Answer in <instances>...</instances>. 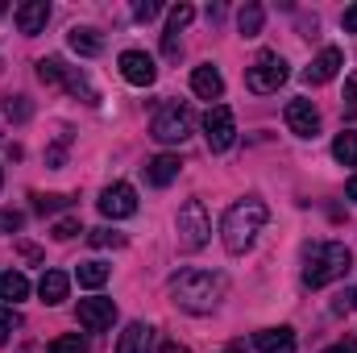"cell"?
<instances>
[{
    "label": "cell",
    "mask_w": 357,
    "mask_h": 353,
    "mask_svg": "<svg viewBox=\"0 0 357 353\" xmlns=\"http://www.w3.org/2000/svg\"><path fill=\"white\" fill-rule=\"evenodd\" d=\"M225 291H229V278L220 270H178L171 278V299L183 312H195V316L212 312L225 299Z\"/></svg>",
    "instance_id": "cell-1"
},
{
    "label": "cell",
    "mask_w": 357,
    "mask_h": 353,
    "mask_svg": "<svg viewBox=\"0 0 357 353\" xmlns=\"http://www.w3.org/2000/svg\"><path fill=\"white\" fill-rule=\"evenodd\" d=\"M270 220V208L258 200V195H245L237 200L225 216H220V241L229 254H245L254 246V237L262 233V225Z\"/></svg>",
    "instance_id": "cell-2"
},
{
    "label": "cell",
    "mask_w": 357,
    "mask_h": 353,
    "mask_svg": "<svg viewBox=\"0 0 357 353\" xmlns=\"http://www.w3.org/2000/svg\"><path fill=\"white\" fill-rule=\"evenodd\" d=\"M349 270H354V250L341 241H312L303 250V287H312V291L345 278Z\"/></svg>",
    "instance_id": "cell-3"
},
{
    "label": "cell",
    "mask_w": 357,
    "mask_h": 353,
    "mask_svg": "<svg viewBox=\"0 0 357 353\" xmlns=\"http://www.w3.org/2000/svg\"><path fill=\"white\" fill-rule=\"evenodd\" d=\"M191 125H195L191 108H187L183 100H171V104H162V108L154 112V121H150V137L162 142V146H178V142L191 137Z\"/></svg>",
    "instance_id": "cell-4"
},
{
    "label": "cell",
    "mask_w": 357,
    "mask_h": 353,
    "mask_svg": "<svg viewBox=\"0 0 357 353\" xmlns=\"http://www.w3.org/2000/svg\"><path fill=\"white\" fill-rule=\"evenodd\" d=\"M208 241H212V216H208L204 200H187V204L178 208V246H183L187 254H195V250H204Z\"/></svg>",
    "instance_id": "cell-5"
},
{
    "label": "cell",
    "mask_w": 357,
    "mask_h": 353,
    "mask_svg": "<svg viewBox=\"0 0 357 353\" xmlns=\"http://www.w3.org/2000/svg\"><path fill=\"white\" fill-rule=\"evenodd\" d=\"M287 63H282V54L278 50H262L250 67H245V88L254 91V96H270V91H278L287 84Z\"/></svg>",
    "instance_id": "cell-6"
},
{
    "label": "cell",
    "mask_w": 357,
    "mask_h": 353,
    "mask_svg": "<svg viewBox=\"0 0 357 353\" xmlns=\"http://www.w3.org/2000/svg\"><path fill=\"white\" fill-rule=\"evenodd\" d=\"M204 137H208V150H212V154H225V150L237 142V121H233V108L212 104V108L204 112Z\"/></svg>",
    "instance_id": "cell-7"
},
{
    "label": "cell",
    "mask_w": 357,
    "mask_h": 353,
    "mask_svg": "<svg viewBox=\"0 0 357 353\" xmlns=\"http://www.w3.org/2000/svg\"><path fill=\"white\" fill-rule=\"evenodd\" d=\"M75 320H79V329H84V333H108V329L116 324V303H112V299H104V295L79 299Z\"/></svg>",
    "instance_id": "cell-8"
},
{
    "label": "cell",
    "mask_w": 357,
    "mask_h": 353,
    "mask_svg": "<svg viewBox=\"0 0 357 353\" xmlns=\"http://www.w3.org/2000/svg\"><path fill=\"white\" fill-rule=\"evenodd\" d=\"M100 212L108 216V220H125V216H133L137 212V191L129 187V183H112V187H104L100 191Z\"/></svg>",
    "instance_id": "cell-9"
},
{
    "label": "cell",
    "mask_w": 357,
    "mask_h": 353,
    "mask_svg": "<svg viewBox=\"0 0 357 353\" xmlns=\"http://www.w3.org/2000/svg\"><path fill=\"white\" fill-rule=\"evenodd\" d=\"M116 67H121V75H125L133 88H150V84L158 80V67H154V59H150L146 50H125V54L116 59Z\"/></svg>",
    "instance_id": "cell-10"
},
{
    "label": "cell",
    "mask_w": 357,
    "mask_h": 353,
    "mask_svg": "<svg viewBox=\"0 0 357 353\" xmlns=\"http://www.w3.org/2000/svg\"><path fill=\"white\" fill-rule=\"evenodd\" d=\"M341 63H345V54L337 50V46H324L307 67H303V84L307 88H320V84H328V80H337V71H341Z\"/></svg>",
    "instance_id": "cell-11"
},
{
    "label": "cell",
    "mask_w": 357,
    "mask_h": 353,
    "mask_svg": "<svg viewBox=\"0 0 357 353\" xmlns=\"http://www.w3.org/2000/svg\"><path fill=\"white\" fill-rule=\"evenodd\" d=\"M282 121H287V129L295 137H316L320 133V112H316L312 100H291L287 112H282Z\"/></svg>",
    "instance_id": "cell-12"
},
{
    "label": "cell",
    "mask_w": 357,
    "mask_h": 353,
    "mask_svg": "<svg viewBox=\"0 0 357 353\" xmlns=\"http://www.w3.org/2000/svg\"><path fill=\"white\" fill-rule=\"evenodd\" d=\"M13 21H17V29H21L25 38H33V33L46 29V21H50V4H46V0H25V4H17Z\"/></svg>",
    "instance_id": "cell-13"
},
{
    "label": "cell",
    "mask_w": 357,
    "mask_h": 353,
    "mask_svg": "<svg viewBox=\"0 0 357 353\" xmlns=\"http://www.w3.org/2000/svg\"><path fill=\"white\" fill-rule=\"evenodd\" d=\"M191 91H195L199 100H220V96H225V75H220L212 63H204V67L191 71Z\"/></svg>",
    "instance_id": "cell-14"
},
{
    "label": "cell",
    "mask_w": 357,
    "mask_h": 353,
    "mask_svg": "<svg viewBox=\"0 0 357 353\" xmlns=\"http://www.w3.org/2000/svg\"><path fill=\"white\" fill-rule=\"evenodd\" d=\"M116 353H154V329L142 324V320L125 324V333L116 341Z\"/></svg>",
    "instance_id": "cell-15"
},
{
    "label": "cell",
    "mask_w": 357,
    "mask_h": 353,
    "mask_svg": "<svg viewBox=\"0 0 357 353\" xmlns=\"http://www.w3.org/2000/svg\"><path fill=\"white\" fill-rule=\"evenodd\" d=\"M38 295H42V303H50V308H59L67 295H71V278L63 274V270H46L42 278H38Z\"/></svg>",
    "instance_id": "cell-16"
},
{
    "label": "cell",
    "mask_w": 357,
    "mask_h": 353,
    "mask_svg": "<svg viewBox=\"0 0 357 353\" xmlns=\"http://www.w3.org/2000/svg\"><path fill=\"white\" fill-rule=\"evenodd\" d=\"M254 345L262 353H295L299 350V341H295V329H262L258 337H254Z\"/></svg>",
    "instance_id": "cell-17"
},
{
    "label": "cell",
    "mask_w": 357,
    "mask_h": 353,
    "mask_svg": "<svg viewBox=\"0 0 357 353\" xmlns=\"http://www.w3.org/2000/svg\"><path fill=\"white\" fill-rule=\"evenodd\" d=\"M183 171V163H178V154H158V158H150L146 163V179L154 183V187H171Z\"/></svg>",
    "instance_id": "cell-18"
},
{
    "label": "cell",
    "mask_w": 357,
    "mask_h": 353,
    "mask_svg": "<svg viewBox=\"0 0 357 353\" xmlns=\"http://www.w3.org/2000/svg\"><path fill=\"white\" fill-rule=\"evenodd\" d=\"M67 42H71V50L84 54V59L104 54V38H100V29H91V25H75V29L67 33Z\"/></svg>",
    "instance_id": "cell-19"
},
{
    "label": "cell",
    "mask_w": 357,
    "mask_h": 353,
    "mask_svg": "<svg viewBox=\"0 0 357 353\" xmlns=\"http://www.w3.org/2000/svg\"><path fill=\"white\" fill-rule=\"evenodd\" d=\"M262 21H266V8H262L258 0L241 4V13H237V29H241V38H258V33H262Z\"/></svg>",
    "instance_id": "cell-20"
},
{
    "label": "cell",
    "mask_w": 357,
    "mask_h": 353,
    "mask_svg": "<svg viewBox=\"0 0 357 353\" xmlns=\"http://www.w3.org/2000/svg\"><path fill=\"white\" fill-rule=\"evenodd\" d=\"M25 295H29V278L21 270H4L0 274V299L4 303H21Z\"/></svg>",
    "instance_id": "cell-21"
},
{
    "label": "cell",
    "mask_w": 357,
    "mask_h": 353,
    "mask_svg": "<svg viewBox=\"0 0 357 353\" xmlns=\"http://www.w3.org/2000/svg\"><path fill=\"white\" fill-rule=\"evenodd\" d=\"M63 88L71 91V96H79L84 104H100V91L91 88V80L79 71V67H67V75H63Z\"/></svg>",
    "instance_id": "cell-22"
},
{
    "label": "cell",
    "mask_w": 357,
    "mask_h": 353,
    "mask_svg": "<svg viewBox=\"0 0 357 353\" xmlns=\"http://www.w3.org/2000/svg\"><path fill=\"white\" fill-rule=\"evenodd\" d=\"M108 274H112V266H104V262H79V270H75L79 287H88V291H100L108 283Z\"/></svg>",
    "instance_id": "cell-23"
},
{
    "label": "cell",
    "mask_w": 357,
    "mask_h": 353,
    "mask_svg": "<svg viewBox=\"0 0 357 353\" xmlns=\"http://www.w3.org/2000/svg\"><path fill=\"white\" fill-rule=\"evenodd\" d=\"M333 158H337L341 167H357V129L337 133V142H333Z\"/></svg>",
    "instance_id": "cell-24"
},
{
    "label": "cell",
    "mask_w": 357,
    "mask_h": 353,
    "mask_svg": "<svg viewBox=\"0 0 357 353\" xmlns=\"http://www.w3.org/2000/svg\"><path fill=\"white\" fill-rule=\"evenodd\" d=\"M63 75H67V63L63 59H38V80L46 84V88H63Z\"/></svg>",
    "instance_id": "cell-25"
},
{
    "label": "cell",
    "mask_w": 357,
    "mask_h": 353,
    "mask_svg": "<svg viewBox=\"0 0 357 353\" xmlns=\"http://www.w3.org/2000/svg\"><path fill=\"white\" fill-rule=\"evenodd\" d=\"M33 212H59V208H71V195H59V191H33Z\"/></svg>",
    "instance_id": "cell-26"
},
{
    "label": "cell",
    "mask_w": 357,
    "mask_h": 353,
    "mask_svg": "<svg viewBox=\"0 0 357 353\" xmlns=\"http://www.w3.org/2000/svg\"><path fill=\"white\" fill-rule=\"evenodd\" d=\"M4 117H8L13 125H25V121L33 117V104H29L25 96H4Z\"/></svg>",
    "instance_id": "cell-27"
},
{
    "label": "cell",
    "mask_w": 357,
    "mask_h": 353,
    "mask_svg": "<svg viewBox=\"0 0 357 353\" xmlns=\"http://www.w3.org/2000/svg\"><path fill=\"white\" fill-rule=\"evenodd\" d=\"M88 241L96 246V250H121V246H125V233H112V229H91Z\"/></svg>",
    "instance_id": "cell-28"
},
{
    "label": "cell",
    "mask_w": 357,
    "mask_h": 353,
    "mask_svg": "<svg viewBox=\"0 0 357 353\" xmlns=\"http://www.w3.org/2000/svg\"><path fill=\"white\" fill-rule=\"evenodd\" d=\"M50 353H88V341L79 333H67V337H54L50 341Z\"/></svg>",
    "instance_id": "cell-29"
},
{
    "label": "cell",
    "mask_w": 357,
    "mask_h": 353,
    "mask_svg": "<svg viewBox=\"0 0 357 353\" xmlns=\"http://www.w3.org/2000/svg\"><path fill=\"white\" fill-rule=\"evenodd\" d=\"M50 233H54V241H71L75 233H84V225H79L75 216H63V220H54V229H50Z\"/></svg>",
    "instance_id": "cell-30"
},
{
    "label": "cell",
    "mask_w": 357,
    "mask_h": 353,
    "mask_svg": "<svg viewBox=\"0 0 357 353\" xmlns=\"http://www.w3.org/2000/svg\"><path fill=\"white\" fill-rule=\"evenodd\" d=\"M13 329H21V316H17L13 308H0V345H8Z\"/></svg>",
    "instance_id": "cell-31"
},
{
    "label": "cell",
    "mask_w": 357,
    "mask_h": 353,
    "mask_svg": "<svg viewBox=\"0 0 357 353\" xmlns=\"http://www.w3.org/2000/svg\"><path fill=\"white\" fill-rule=\"evenodd\" d=\"M191 21H195V8H191V4H175V8H171V25H167V29H187Z\"/></svg>",
    "instance_id": "cell-32"
},
{
    "label": "cell",
    "mask_w": 357,
    "mask_h": 353,
    "mask_svg": "<svg viewBox=\"0 0 357 353\" xmlns=\"http://www.w3.org/2000/svg\"><path fill=\"white\" fill-rule=\"evenodd\" d=\"M21 225H25V216L17 208H0V233H17Z\"/></svg>",
    "instance_id": "cell-33"
},
{
    "label": "cell",
    "mask_w": 357,
    "mask_h": 353,
    "mask_svg": "<svg viewBox=\"0 0 357 353\" xmlns=\"http://www.w3.org/2000/svg\"><path fill=\"white\" fill-rule=\"evenodd\" d=\"M162 54H167L171 63H175L178 54H183V42H178V29H167V33H162Z\"/></svg>",
    "instance_id": "cell-34"
},
{
    "label": "cell",
    "mask_w": 357,
    "mask_h": 353,
    "mask_svg": "<svg viewBox=\"0 0 357 353\" xmlns=\"http://www.w3.org/2000/svg\"><path fill=\"white\" fill-rule=\"evenodd\" d=\"M354 308H357V287H349V291H341V295H337L333 312H337V316H345V312H354Z\"/></svg>",
    "instance_id": "cell-35"
},
{
    "label": "cell",
    "mask_w": 357,
    "mask_h": 353,
    "mask_svg": "<svg viewBox=\"0 0 357 353\" xmlns=\"http://www.w3.org/2000/svg\"><path fill=\"white\" fill-rule=\"evenodd\" d=\"M158 13H162V4H158V0H142V4L133 8V17H137V21H154Z\"/></svg>",
    "instance_id": "cell-36"
},
{
    "label": "cell",
    "mask_w": 357,
    "mask_h": 353,
    "mask_svg": "<svg viewBox=\"0 0 357 353\" xmlns=\"http://www.w3.org/2000/svg\"><path fill=\"white\" fill-rule=\"evenodd\" d=\"M17 254H21L25 262H42V250H38V246H29V241H17Z\"/></svg>",
    "instance_id": "cell-37"
},
{
    "label": "cell",
    "mask_w": 357,
    "mask_h": 353,
    "mask_svg": "<svg viewBox=\"0 0 357 353\" xmlns=\"http://www.w3.org/2000/svg\"><path fill=\"white\" fill-rule=\"evenodd\" d=\"M341 25H345V33H357V4H349V8L341 13Z\"/></svg>",
    "instance_id": "cell-38"
},
{
    "label": "cell",
    "mask_w": 357,
    "mask_h": 353,
    "mask_svg": "<svg viewBox=\"0 0 357 353\" xmlns=\"http://www.w3.org/2000/svg\"><path fill=\"white\" fill-rule=\"evenodd\" d=\"M345 100H354V104H357V71L345 80Z\"/></svg>",
    "instance_id": "cell-39"
},
{
    "label": "cell",
    "mask_w": 357,
    "mask_h": 353,
    "mask_svg": "<svg viewBox=\"0 0 357 353\" xmlns=\"http://www.w3.org/2000/svg\"><path fill=\"white\" fill-rule=\"evenodd\" d=\"M324 353H357V341L349 337V341H341V345H333V350H324Z\"/></svg>",
    "instance_id": "cell-40"
},
{
    "label": "cell",
    "mask_w": 357,
    "mask_h": 353,
    "mask_svg": "<svg viewBox=\"0 0 357 353\" xmlns=\"http://www.w3.org/2000/svg\"><path fill=\"white\" fill-rule=\"evenodd\" d=\"M158 353H191V350H187V345H178V341H162V350H158Z\"/></svg>",
    "instance_id": "cell-41"
},
{
    "label": "cell",
    "mask_w": 357,
    "mask_h": 353,
    "mask_svg": "<svg viewBox=\"0 0 357 353\" xmlns=\"http://www.w3.org/2000/svg\"><path fill=\"white\" fill-rule=\"evenodd\" d=\"M345 195H349V200H357V175L349 179V183H345Z\"/></svg>",
    "instance_id": "cell-42"
},
{
    "label": "cell",
    "mask_w": 357,
    "mask_h": 353,
    "mask_svg": "<svg viewBox=\"0 0 357 353\" xmlns=\"http://www.w3.org/2000/svg\"><path fill=\"white\" fill-rule=\"evenodd\" d=\"M0 13H8V4H0Z\"/></svg>",
    "instance_id": "cell-43"
},
{
    "label": "cell",
    "mask_w": 357,
    "mask_h": 353,
    "mask_svg": "<svg viewBox=\"0 0 357 353\" xmlns=\"http://www.w3.org/2000/svg\"><path fill=\"white\" fill-rule=\"evenodd\" d=\"M0 183H4V171H0Z\"/></svg>",
    "instance_id": "cell-44"
}]
</instances>
